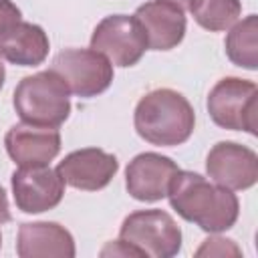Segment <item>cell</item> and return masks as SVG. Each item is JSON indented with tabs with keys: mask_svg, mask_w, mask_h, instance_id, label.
<instances>
[{
	"mask_svg": "<svg viewBox=\"0 0 258 258\" xmlns=\"http://www.w3.org/2000/svg\"><path fill=\"white\" fill-rule=\"evenodd\" d=\"M167 198L171 208L185 222L210 234L230 230L240 214V204L232 189L212 183L194 171L179 169L169 185Z\"/></svg>",
	"mask_w": 258,
	"mask_h": 258,
	"instance_id": "6da1fadb",
	"label": "cell"
},
{
	"mask_svg": "<svg viewBox=\"0 0 258 258\" xmlns=\"http://www.w3.org/2000/svg\"><path fill=\"white\" fill-rule=\"evenodd\" d=\"M133 123L141 139L153 145L173 147L185 143L194 133L196 113L181 93L155 89L139 99Z\"/></svg>",
	"mask_w": 258,
	"mask_h": 258,
	"instance_id": "7a4b0ae2",
	"label": "cell"
},
{
	"mask_svg": "<svg viewBox=\"0 0 258 258\" xmlns=\"http://www.w3.org/2000/svg\"><path fill=\"white\" fill-rule=\"evenodd\" d=\"M69 87L52 69L24 77L12 97V105L24 123L58 127L69 119Z\"/></svg>",
	"mask_w": 258,
	"mask_h": 258,
	"instance_id": "3957f363",
	"label": "cell"
},
{
	"mask_svg": "<svg viewBox=\"0 0 258 258\" xmlns=\"http://www.w3.org/2000/svg\"><path fill=\"white\" fill-rule=\"evenodd\" d=\"M208 113L224 129L256 135L258 127V87L252 81L226 77L208 95Z\"/></svg>",
	"mask_w": 258,
	"mask_h": 258,
	"instance_id": "277c9868",
	"label": "cell"
},
{
	"mask_svg": "<svg viewBox=\"0 0 258 258\" xmlns=\"http://www.w3.org/2000/svg\"><path fill=\"white\" fill-rule=\"evenodd\" d=\"M119 238L139 248L145 258H171L181 248L179 226L161 210H139L129 214L121 224Z\"/></svg>",
	"mask_w": 258,
	"mask_h": 258,
	"instance_id": "5b68a950",
	"label": "cell"
},
{
	"mask_svg": "<svg viewBox=\"0 0 258 258\" xmlns=\"http://www.w3.org/2000/svg\"><path fill=\"white\" fill-rule=\"evenodd\" d=\"M77 97L89 99L109 89L113 83V64L93 48H64L50 67Z\"/></svg>",
	"mask_w": 258,
	"mask_h": 258,
	"instance_id": "8992f818",
	"label": "cell"
},
{
	"mask_svg": "<svg viewBox=\"0 0 258 258\" xmlns=\"http://www.w3.org/2000/svg\"><path fill=\"white\" fill-rule=\"evenodd\" d=\"M91 48L117 67H133L147 50V38L135 16H105L91 36Z\"/></svg>",
	"mask_w": 258,
	"mask_h": 258,
	"instance_id": "52a82bcc",
	"label": "cell"
},
{
	"mask_svg": "<svg viewBox=\"0 0 258 258\" xmlns=\"http://www.w3.org/2000/svg\"><path fill=\"white\" fill-rule=\"evenodd\" d=\"M14 204L24 214H40L60 204L64 181L48 165H24L12 173Z\"/></svg>",
	"mask_w": 258,
	"mask_h": 258,
	"instance_id": "ba28073f",
	"label": "cell"
},
{
	"mask_svg": "<svg viewBox=\"0 0 258 258\" xmlns=\"http://www.w3.org/2000/svg\"><path fill=\"white\" fill-rule=\"evenodd\" d=\"M208 175L228 189H248L258 181V155L240 143L220 141L206 157Z\"/></svg>",
	"mask_w": 258,
	"mask_h": 258,
	"instance_id": "9c48e42d",
	"label": "cell"
},
{
	"mask_svg": "<svg viewBox=\"0 0 258 258\" xmlns=\"http://www.w3.org/2000/svg\"><path fill=\"white\" fill-rule=\"evenodd\" d=\"M179 167L165 155L147 151L135 155L125 169V187L139 202H159L167 198L169 185Z\"/></svg>",
	"mask_w": 258,
	"mask_h": 258,
	"instance_id": "30bf717a",
	"label": "cell"
},
{
	"mask_svg": "<svg viewBox=\"0 0 258 258\" xmlns=\"http://www.w3.org/2000/svg\"><path fill=\"white\" fill-rule=\"evenodd\" d=\"M119 169V161L113 153L99 147H85L69 153L56 167L60 179L83 191H97L109 185Z\"/></svg>",
	"mask_w": 258,
	"mask_h": 258,
	"instance_id": "8fae6325",
	"label": "cell"
},
{
	"mask_svg": "<svg viewBox=\"0 0 258 258\" xmlns=\"http://www.w3.org/2000/svg\"><path fill=\"white\" fill-rule=\"evenodd\" d=\"M4 145L14 163L46 165L60 151V133L54 127L16 123L4 135Z\"/></svg>",
	"mask_w": 258,
	"mask_h": 258,
	"instance_id": "7c38bea8",
	"label": "cell"
},
{
	"mask_svg": "<svg viewBox=\"0 0 258 258\" xmlns=\"http://www.w3.org/2000/svg\"><path fill=\"white\" fill-rule=\"evenodd\" d=\"M135 18L141 24L147 46L153 50H171L185 36L183 8L167 0H151L135 10Z\"/></svg>",
	"mask_w": 258,
	"mask_h": 258,
	"instance_id": "4fadbf2b",
	"label": "cell"
},
{
	"mask_svg": "<svg viewBox=\"0 0 258 258\" xmlns=\"http://www.w3.org/2000/svg\"><path fill=\"white\" fill-rule=\"evenodd\" d=\"M20 258H73L75 240L56 222H24L16 238Z\"/></svg>",
	"mask_w": 258,
	"mask_h": 258,
	"instance_id": "5bb4252c",
	"label": "cell"
},
{
	"mask_svg": "<svg viewBox=\"0 0 258 258\" xmlns=\"http://www.w3.org/2000/svg\"><path fill=\"white\" fill-rule=\"evenodd\" d=\"M46 32L32 22L18 20L0 36V58L18 67H36L48 54Z\"/></svg>",
	"mask_w": 258,
	"mask_h": 258,
	"instance_id": "9a60e30c",
	"label": "cell"
},
{
	"mask_svg": "<svg viewBox=\"0 0 258 258\" xmlns=\"http://www.w3.org/2000/svg\"><path fill=\"white\" fill-rule=\"evenodd\" d=\"M256 34H258V18L256 14L246 16L240 20L226 36V54L228 58L248 71H256L258 67V48H256Z\"/></svg>",
	"mask_w": 258,
	"mask_h": 258,
	"instance_id": "2e32d148",
	"label": "cell"
},
{
	"mask_svg": "<svg viewBox=\"0 0 258 258\" xmlns=\"http://www.w3.org/2000/svg\"><path fill=\"white\" fill-rule=\"evenodd\" d=\"M187 8L194 20L210 32L230 28L242 12L240 0H189Z\"/></svg>",
	"mask_w": 258,
	"mask_h": 258,
	"instance_id": "e0dca14e",
	"label": "cell"
},
{
	"mask_svg": "<svg viewBox=\"0 0 258 258\" xmlns=\"http://www.w3.org/2000/svg\"><path fill=\"white\" fill-rule=\"evenodd\" d=\"M240 248L226 238H208L204 240V244L196 250V256H240Z\"/></svg>",
	"mask_w": 258,
	"mask_h": 258,
	"instance_id": "ac0fdd59",
	"label": "cell"
},
{
	"mask_svg": "<svg viewBox=\"0 0 258 258\" xmlns=\"http://www.w3.org/2000/svg\"><path fill=\"white\" fill-rule=\"evenodd\" d=\"M101 256H131V258H145V254L135 248L133 244L125 242V240H117V242H109L103 250H101Z\"/></svg>",
	"mask_w": 258,
	"mask_h": 258,
	"instance_id": "d6986e66",
	"label": "cell"
},
{
	"mask_svg": "<svg viewBox=\"0 0 258 258\" xmlns=\"http://www.w3.org/2000/svg\"><path fill=\"white\" fill-rule=\"evenodd\" d=\"M18 20H22V14L18 6L10 0H0V36Z\"/></svg>",
	"mask_w": 258,
	"mask_h": 258,
	"instance_id": "ffe728a7",
	"label": "cell"
},
{
	"mask_svg": "<svg viewBox=\"0 0 258 258\" xmlns=\"http://www.w3.org/2000/svg\"><path fill=\"white\" fill-rule=\"evenodd\" d=\"M10 206H8V198H6V191L4 187L0 185V224H6L10 222Z\"/></svg>",
	"mask_w": 258,
	"mask_h": 258,
	"instance_id": "44dd1931",
	"label": "cell"
},
{
	"mask_svg": "<svg viewBox=\"0 0 258 258\" xmlns=\"http://www.w3.org/2000/svg\"><path fill=\"white\" fill-rule=\"evenodd\" d=\"M4 77H6V71H4L2 60H0V89H2V85H4Z\"/></svg>",
	"mask_w": 258,
	"mask_h": 258,
	"instance_id": "7402d4cb",
	"label": "cell"
},
{
	"mask_svg": "<svg viewBox=\"0 0 258 258\" xmlns=\"http://www.w3.org/2000/svg\"><path fill=\"white\" fill-rule=\"evenodd\" d=\"M167 2H173V4H177V6H181V8H183V6H187V2H189V0H167Z\"/></svg>",
	"mask_w": 258,
	"mask_h": 258,
	"instance_id": "603a6c76",
	"label": "cell"
},
{
	"mask_svg": "<svg viewBox=\"0 0 258 258\" xmlns=\"http://www.w3.org/2000/svg\"><path fill=\"white\" fill-rule=\"evenodd\" d=\"M0 246H2V234H0Z\"/></svg>",
	"mask_w": 258,
	"mask_h": 258,
	"instance_id": "cb8c5ba5",
	"label": "cell"
}]
</instances>
